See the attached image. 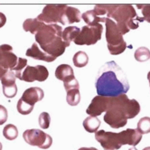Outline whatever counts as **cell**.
<instances>
[{"label":"cell","instance_id":"1","mask_svg":"<svg viewBox=\"0 0 150 150\" xmlns=\"http://www.w3.org/2000/svg\"><path fill=\"white\" fill-rule=\"evenodd\" d=\"M95 87L99 96L117 97L129 91V83L121 67L111 61L106 62L99 70Z\"/></svg>","mask_w":150,"mask_h":150},{"label":"cell","instance_id":"2","mask_svg":"<svg viewBox=\"0 0 150 150\" xmlns=\"http://www.w3.org/2000/svg\"><path fill=\"white\" fill-rule=\"evenodd\" d=\"M140 105L136 100H129L126 94L108 97L104 121L112 128H120L127 125V120L134 119L140 112Z\"/></svg>","mask_w":150,"mask_h":150},{"label":"cell","instance_id":"3","mask_svg":"<svg viewBox=\"0 0 150 150\" xmlns=\"http://www.w3.org/2000/svg\"><path fill=\"white\" fill-rule=\"evenodd\" d=\"M35 35V41L47 54L52 57H59L63 54L70 44L63 42L62 28L58 25L42 24Z\"/></svg>","mask_w":150,"mask_h":150},{"label":"cell","instance_id":"4","mask_svg":"<svg viewBox=\"0 0 150 150\" xmlns=\"http://www.w3.org/2000/svg\"><path fill=\"white\" fill-rule=\"evenodd\" d=\"M106 10V17L112 19L119 26L121 34L126 35L130 30L138 28V22H143V17L137 16L136 10L132 5L119 4V5H102Z\"/></svg>","mask_w":150,"mask_h":150},{"label":"cell","instance_id":"5","mask_svg":"<svg viewBox=\"0 0 150 150\" xmlns=\"http://www.w3.org/2000/svg\"><path fill=\"white\" fill-rule=\"evenodd\" d=\"M95 139L104 150H117L123 145L137 146L142 139V135L134 128H127L120 133L100 130L95 133Z\"/></svg>","mask_w":150,"mask_h":150},{"label":"cell","instance_id":"6","mask_svg":"<svg viewBox=\"0 0 150 150\" xmlns=\"http://www.w3.org/2000/svg\"><path fill=\"white\" fill-rule=\"evenodd\" d=\"M106 40L108 44V49L112 55H117L122 53L126 48L127 44L123 39V35L112 19L106 18Z\"/></svg>","mask_w":150,"mask_h":150},{"label":"cell","instance_id":"7","mask_svg":"<svg viewBox=\"0 0 150 150\" xmlns=\"http://www.w3.org/2000/svg\"><path fill=\"white\" fill-rule=\"evenodd\" d=\"M67 6V5L63 4L46 5L42 9V13L36 18L46 25H56V23L62 24L63 13Z\"/></svg>","mask_w":150,"mask_h":150},{"label":"cell","instance_id":"8","mask_svg":"<svg viewBox=\"0 0 150 150\" xmlns=\"http://www.w3.org/2000/svg\"><path fill=\"white\" fill-rule=\"evenodd\" d=\"M103 32L102 25L95 26L85 25L81 29V33L73 42L77 45H92L101 39Z\"/></svg>","mask_w":150,"mask_h":150},{"label":"cell","instance_id":"9","mask_svg":"<svg viewBox=\"0 0 150 150\" xmlns=\"http://www.w3.org/2000/svg\"><path fill=\"white\" fill-rule=\"evenodd\" d=\"M23 137L28 145L38 146L42 149H48L52 144V139L50 135L36 128L25 130L23 133Z\"/></svg>","mask_w":150,"mask_h":150},{"label":"cell","instance_id":"10","mask_svg":"<svg viewBox=\"0 0 150 150\" xmlns=\"http://www.w3.org/2000/svg\"><path fill=\"white\" fill-rule=\"evenodd\" d=\"M49 76V71L44 65L36 66H26L25 69L21 73L19 80L26 82H33L35 81H45Z\"/></svg>","mask_w":150,"mask_h":150},{"label":"cell","instance_id":"11","mask_svg":"<svg viewBox=\"0 0 150 150\" xmlns=\"http://www.w3.org/2000/svg\"><path fill=\"white\" fill-rule=\"evenodd\" d=\"M18 58L9 45H0V66L6 70H12L17 64Z\"/></svg>","mask_w":150,"mask_h":150},{"label":"cell","instance_id":"12","mask_svg":"<svg viewBox=\"0 0 150 150\" xmlns=\"http://www.w3.org/2000/svg\"><path fill=\"white\" fill-rule=\"evenodd\" d=\"M4 95L8 99L15 98L17 93V86L16 84V76L14 71L8 70L1 79Z\"/></svg>","mask_w":150,"mask_h":150},{"label":"cell","instance_id":"13","mask_svg":"<svg viewBox=\"0 0 150 150\" xmlns=\"http://www.w3.org/2000/svg\"><path fill=\"white\" fill-rule=\"evenodd\" d=\"M64 89L67 92L66 100L71 106H77L81 101V94H80V85L78 81L75 78L74 80L63 83Z\"/></svg>","mask_w":150,"mask_h":150},{"label":"cell","instance_id":"14","mask_svg":"<svg viewBox=\"0 0 150 150\" xmlns=\"http://www.w3.org/2000/svg\"><path fill=\"white\" fill-rule=\"evenodd\" d=\"M107 105H108V97L98 95L92 99L91 104L86 110V113L92 117H98L103 112H106Z\"/></svg>","mask_w":150,"mask_h":150},{"label":"cell","instance_id":"15","mask_svg":"<svg viewBox=\"0 0 150 150\" xmlns=\"http://www.w3.org/2000/svg\"><path fill=\"white\" fill-rule=\"evenodd\" d=\"M45 92L39 87H31L25 90L22 95V100L30 106H35V104L44 99Z\"/></svg>","mask_w":150,"mask_h":150},{"label":"cell","instance_id":"16","mask_svg":"<svg viewBox=\"0 0 150 150\" xmlns=\"http://www.w3.org/2000/svg\"><path fill=\"white\" fill-rule=\"evenodd\" d=\"M25 54H26V56L31 57L35 60H40V61H44L46 62H52L56 60L55 57H52V56L47 54V53H45V52H42V50H40L36 42L33 44L29 49H27Z\"/></svg>","mask_w":150,"mask_h":150},{"label":"cell","instance_id":"17","mask_svg":"<svg viewBox=\"0 0 150 150\" xmlns=\"http://www.w3.org/2000/svg\"><path fill=\"white\" fill-rule=\"evenodd\" d=\"M73 73V70L69 64H61L55 70V77L65 83L75 79Z\"/></svg>","mask_w":150,"mask_h":150},{"label":"cell","instance_id":"18","mask_svg":"<svg viewBox=\"0 0 150 150\" xmlns=\"http://www.w3.org/2000/svg\"><path fill=\"white\" fill-rule=\"evenodd\" d=\"M81 19V14L79 9L71 6H67V8L63 13L62 25H66L67 23L68 24L79 23Z\"/></svg>","mask_w":150,"mask_h":150},{"label":"cell","instance_id":"19","mask_svg":"<svg viewBox=\"0 0 150 150\" xmlns=\"http://www.w3.org/2000/svg\"><path fill=\"white\" fill-rule=\"evenodd\" d=\"M81 17L83 21L86 23L89 26H95L99 25L100 23L105 22L107 17H102L100 16L96 10H89V11L85 12L81 15Z\"/></svg>","mask_w":150,"mask_h":150},{"label":"cell","instance_id":"20","mask_svg":"<svg viewBox=\"0 0 150 150\" xmlns=\"http://www.w3.org/2000/svg\"><path fill=\"white\" fill-rule=\"evenodd\" d=\"M100 126V120L97 117L90 116L86 117L83 121V127L85 128V130L89 133H96L98 131Z\"/></svg>","mask_w":150,"mask_h":150},{"label":"cell","instance_id":"21","mask_svg":"<svg viewBox=\"0 0 150 150\" xmlns=\"http://www.w3.org/2000/svg\"><path fill=\"white\" fill-rule=\"evenodd\" d=\"M81 33V29L76 26H69L66 27L62 31V38L63 42H67V44H71V41H74L77 38V36Z\"/></svg>","mask_w":150,"mask_h":150},{"label":"cell","instance_id":"22","mask_svg":"<svg viewBox=\"0 0 150 150\" xmlns=\"http://www.w3.org/2000/svg\"><path fill=\"white\" fill-rule=\"evenodd\" d=\"M42 24L44 23L39 21L37 18H33V19L29 18V19H26L23 23V28L25 32H29L31 34L35 35Z\"/></svg>","mask_w":150,"mask_h":150},{"label":"cell","instance_id":"23","mask_svg":"<svg viewBox=\"0 0 150 150\" xmlns=\"http://www.w3.org/2000/svg\"><path fill=\"white\" fill-rule=\"evenodd\" d=\"M73 64L77 68H82L85 67L89 62V57L87 55V53L83 51H79L73 55L72 58Z\"/></svg>","mask_w":150,"mask_h":150},{"label":"cell","instance_id":"24","mask_svg":"<svg viewBox=\"0 0 150 150\" xmlns=\"http://www.w3.org/2000/svg\"><path fill=\"white\" fill-rule=\"evenodd\" d=\"M134 56L137 62H146L147 60L150 59V51L148 48H146L145 46L139 47L136 50V52L134 53Z\"/></svg>","mask_w":150,"mask_h":150},{"label":"cell","instance_id":"25","mask_svg":"<svg viewBox=\"0 0 150 150\" xmlns=\"http://www.w3.org/2000/svg\"><path fill=\"white\" fill-rule=\"evenodd\" d=\"M3 135L7 140H14L18 136V129L15 125L8 124L4 127Z\"/></svg>","mask_w":150,"mask_h":150},{"label":"cell","instance_id":"26","mask_svg":"<svg viewBox=\"0 0 150 150\" xmlns=\"http://www.w3.org/2000/svg\"><path fill=\"white\" fill-rule=\"evenodd\" d=\"M137 129L141 135L150 133V117H144L139 120V121L137 122Z\"/></svg>","mask_w":150,"mask_h":150},{"label":"cell","instance_id":"27","mask_svg":"<svg viewBox=\"0 0 150 150\" xmlns=\"http://www.w3.org/2000/svg\"><path fill=\"white\" fill-rule=\"evenodd\" d=\"M26 66H27V60L26 59H23V58H18L17 64L16 65V67H14L11 70L12 71H14L16 78L19 79L21 73L23 72V71L25 69Z\"/></svg>","mask_w":150,"mask_h":150},{"label":"cell","instance_id":"28","mask_svg":"<svg viewBox=\"0 0 150 150\" xmlns=\"http://www.w3.org/2000/svg\"><path fill=\"white\" fill-rule=\"evenodd\" d=\"M16 109L17 111L22 114V115H28L30 114L34 110V107L33 106H30L27 103H25V101H23L22 100H19L17 101V105H16Z\"/></svg>","mask_w":150,"mask_h":150},{"label":"cell","instance_id":"29","mask_svg":"<svg viewBox=\"0 0 150 150\" xmlns=\"http://www.w3.org/2000/svg\"><path fill=\"white\" fill-rule=\"evenodd\" d=\"M38 122H39V125L42 129H47L50 126V122H51V117H50L49 113L42 112L39 115Z\"/></svg>","mask_w":150,"mask_h":150},{"label":"cell","instance_id":"30","mask_svg":"<svg viewBox=\"0 0 150 150\" xmlns=\"http://www.w3.org/2000/svg\"><path fill=\"white\" fill-rule=\"evenodd\" d=\"M137 6L141 10L144 21L150 24V4H137Z\"/></svg>","mask_w":150,"mask_h":150},{"label":"cell","instance_id":"31","mask_svg":"<svg viewBox=\"0 0 150 150\" xmlns=\"http://www.w3.org/2000/svg\"><path fill=\"white\" fill-rule=\"evenodd\" d=\"M7 117H8L7 110L4 106L0 105V125L5 124L7 120Z\"/></svg>","mask_w":150,"mask_h":150},{"label":"cell","instance_id":"32","mask_svg":"<svg viewBox=\"0 0 150 150\" xmlns=\"http://www.w3.org/2000/svg\"><path fill=\"white\" fill-rule=\"evenodd\" d=\"M6 16L3 13L0 12V28H2L6 25Z\"/></svg>","mask_w":150,"mask_h":150},{"label":"cell","instance_id":"33","mask_svg":"<svg viewBox=\"0 0 150 150\" xmlns=\"http://www.w3.org/2000/svg\"><path fill=\"white\" fill-rule=\"evenodd\" d=\"M7 71L8 70H6V69H4V68H2L1 66H0V80L4 77V75L7 72Z\"/></svg>","mask_w":150,"mask_h":150},{"label":"cell","instance_id":"34","mask_svg":"<svg viewBox=\"0 0 150 150\" xmlns=\"http://www.w3.org/2000/svg\"><path fill=\"white\" fill-rule=\"evenodd\" d=\"M79 150H98V149L95 147H81Z\"/></svg>","mask_w":150,"mask_h":150},{"label":"cell","instance_id":"35","mask_svg":"<svg viewBox=\"0 0 150 150\" xmlns=\"http://www.w3.org/2000/svg\"><path fill=\"white\" fill-rule=\"evenodd\" d=\"M147 80L149 81V85H150V71L147 73Z\"/></svg>","mask_w":150,"mask_h":150},{"label":"cell","instance_id":"36","mask_svg":"<svg viewBox=\"0 0 150 150\" xmlns=\"http://www.w3.org/2000/svg\"><path fill=\"white\" fill-rule=\"evenodd\" d=\"M128 150H137L135 146H133V147H131V148H129V149H128Z\"/></svg>","mask_w":150,"mask_h":150},{"label":"cell","instance_id":"37","mask_svg":"<svg viewBox=\"0 0 150 150\" xmlns=\"http://www.w3.org/2000/svg\"><path fill=\"white\" fill-rule=\"evenodd\" d=\"M143 150H150V146H147V147H145Z\"/></svg>","mask_w":150,"mask_h":150},{"label":"cell","instance_id":"38","mask_svg":"<svg viewBox=\"0 0 150 150\" xmlns=\"http://www.w3.org/2000/svg\"><path fill=\"white\" fill-rule=\"evenodd\" d=\"M0 150H2V143L0 142Z\"/></svg>","mask_w":150,"mask_h":150}]
</instances>
